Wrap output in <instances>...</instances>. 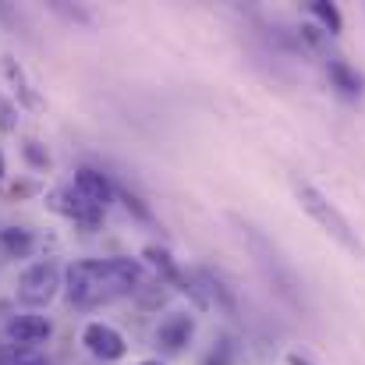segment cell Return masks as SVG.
<instances>
[{
  "instance_id": "20",
  "label": "cell",
  "mask_w": 365,
  "mask_h": 365,
  "mask_svg": "<svg viewBox=\"0 0 365 365\" xmlns=\"http://www.w3.org/2000/svg\"><path fill=\"white\" fill-rule=\"evenodd\" d=\"M4 174H7V163H4V153H0V181H4Z\"/></svg>"
},
{
  "instance_id": "11",
  "label": "cell",
  "mask_w": 365,
  "mask_h": 365,
  "mask_svg": "<svg viewBox=\"0 0 365 365\" xmlns=\"http://www.w3.org/2000/svg\"><path fill=\"white\" fill-rule=\"evenodd\" d=\"M142 255H145V259H149V266H156V269H160V273H163V277H167V280H178V277H181V273H178V266H174V259H170V252H167V248H156V245H149V248H145V252H142Z\"/></svg>"
},
{
  "instance_id": "14",
  "label": "cell",
  "mask_w": 365,
  "mask_h": 365,
  "mask_svg": "<svg viewBox=\"0 0 365 365\" xmlns=\"http://www.w3.org/2000/svg\"><path fill=\"white\" fill-rule=\"evenodd\" d=\"M231 362H235V344H231V337H224V341L210 351L206 365H231Z\"/></svg>"
},
{
  "instance_id": "3",
  "label": "cell",
  "mask_w": 365,
  "mask_h": 365,
  "mask_svg": "<svg viewBox=\"0 0 365 365\" xmlns=\"http://www.w3.org/2000/svg\"><path fill=\"white\" fill-rule=\"evenodd\" d=\"M61 287H64V273H61L57 262L46 259V262L29 266V269L18 277L14 298H18V305H25V309H43V305H50V302L61 294Z\"/></svg>"
},
{
  "instance_id": "13",
  "label": "cell",
  "mask_w": 365,
  "mask_h": 365,
  "mask_svg": "<svg viewBox=\"0 0 365 365\" xmlns=\"http://www.w3.org/2000/svg\"><path fill=\"white\" fill-rule=\"evenodd\" d=\"M21 153H25V160H29L32 167H39V170H46V167H50V153H46V149H43L36 138H25Z\"/></svg>"
},
{
  "instance_id": "9",
  "label": "cell",
  "mask_w": 365,
  "mask_h": 365,
  "mask_svg": "<svg viewBox=\"0 0 365 365\" xmlns=\"http://www.w3.org/2000/svg\"><path fill=\"white\" fill-rule=\"evenodd\" d=\"M327 75H330V82H334V89H341L344 96H359L362 93V75L348 64V61H341V57H334V61H327Z\"/></svg>"
},
{
  "instance_id": "4",
  "label": "cell",
  "mask_w": 365,
  "mask_h": 365,
  "mask_svg": "<svg viewBox=\"0 0 365 365\" xmlns=\"http://www.w3.org/2000/svg\"><path fill=\"white\" fill-rule=\"evenodd\" d=\"M82 344H86V351H89L93 359H100V362H121L124 355H128L124 337L110 323H86Z\"/></svg>"
},
{
  "instance_id": "17",
  "label": "cell",
  "mask_w": 365,
  "mask_h": 365,
  "mask_svg": "<svg viewBox=\"0 0 365 365\" xmlns=\"http://www.w3.org/2000/svg\"><path fill=\"white\" fill-rule=\"evenodd\" d=\"M14 128H18V107H14L11 100H4V96H0V131H7V135H11Z\"/></svg>"
},
{
  "instance_id": "5",
  "label": "cell",
  "mask_w": 365,
  "mask_h": 365,
  "mask_svg": "<svg viewBox=\"0 0 365 365\" xmlns=\"http://www.w3.org/2000/svg\"><path fill=\"white\" fill-rule=\"evenodd\" d=\"M50 334H53L50 319H46V316H36V312L11 316L7 327H4V337L11 341V348H36V344H46Z\"/></svg>"
},
{
  "instance_id": "6",
  "label": "cell",
  "mask_w": 365,
  "mask_h": 365,
  "mask_svg": "<svg viewBox=\"0 0 365 365\" xmlns=\"http://www.w3.org/2000/svg\"><path fill=\"white\" fill-rule=\"evenodd\" d=\"M71 192H75L82 202H89L93 210H107V206L114 202V185H110V178L100 174V170H93V167L75 170V185H71Z\"/></svg>"
},
{
  "instance_id": "2",
  "label": "cell",
  "mask_w": 365,
  "mask_h": 365,
  "mask_svg": "<svg viewBox=\"0 0 365 365\" xmlns=\"http://www.w3.org/2000/svg\"><path fill=\"white\" fill-rule=\"evenodd\" d=\"M298 202H302V210L334 238V242L341 245V248H348L351 255H362L365 245L359 242V235L351 231V224H348V217L319 192V188H312V185H298Z\"/></svg>"
},
{
  "instance_id": "1",
  "label": "cell",
  "mask_w": 365,
  "mask_h": 365,
  "mask_svg": "<svg viewBox=\"0 0 365 365\" xmlns=\"http://www.w3.org/2000/svg\"><path fill=\"white\" fill-rule=\"evenodd\" d=\"M142 284L138 259H86L64 269V294L78 309L118 302Z\"/></svg>"
},
{
  "instance_id": "19",
  "label": "cell",
  "mask_w": 365,
  "mask_h": 365,
  "mask_svg": "<svg viewBox=\"0 0 365 365\" xmlns=\"http://www.w3.org/2000/svg\"><path fill=\"white\" fill-rule=\"evenodd\" d=\"M287 365H312V362H309L305 355H298V351H291V355H287Z\"/></svg>"
},
{
  "instance_id": "12",
  "label": "cell",
  "mask_w": 365,
  "mask_h": 365,
  "mask_svg": "<svg viewBox=\"0 0 365 365\" xmlns=\"http://www.w3.org/2000/svg\"><path fill=\"white\" fill-rule=\"evenodd\" d=\"M0 242H4V248L11 252V255H29L32 252V235L29 231H18V227H7L4 235H0Z\"/></svg>"
},
{
  "instance_id": "21",
  "label": "cell",
  "mask_w": 365,
  "mask_h": 365,
  "mask_svg": "<svg viewBox=\"0 0 365 365\" xmlns=\"http://www.w3.org/2000/svg\"><path fill=\"white\" fill-rule=\"evenodd\" d=\"M138 365H163L160 359H149V362H138Z\"/></svg>"
},
{
  "instance_id": "8",
  "label": "cell",
  "mask_w": 365,
  "mask_h": 365,
  "mask_svg": "<svg viewBox=\"0 0 365 365\" xmlns=\"http://www.w3.org/2000/svg\"><path fill=\"white\" fill-rule=\"evenodd\" d=\"M53 210L68 213L75 224H86V227H93V224L103 217V210H93V206H89V202H82L75 192H57V195H53Z\"/></svg>"
},
{
  "instance_id": "15",
  "label": "cell",
  "mask_w": 365,
  "mask_h": 365,
  "mask_svg": "<svg viewBox=\"0 0 365 365\" xmlns=\"http://www.w3.org/2000/svg\"><path fill=\"white\" fill-rule=\"evenodd\" d=\"M0 365H46V359L29 355L25 348H11V355H0Z\"/></svg>"
},
{
  "instance_id": "10",
  "label": "cell",
  "mask_w": 365,
  "mask_h": 365,
  "mask_svg": "<svg viewBox=\"0 0 365 365\" xmlns=\"http://www.w3.org/2000/svg\"><path fill=\"white\" fill-rule=\"evenodd\" d=\"M309 11L323 21V29L330 32V36H341V29H344V18H341V11L334 7V4H327V0H312L309 4Z\"/></svg>"
},
{
  "instance_id": "7",
  "label": "cell",
  "mask_w": 365,
  "mask_h": 365,
  "mask_svg": "<svg viewBox=\"0 0 365 365\" xmlns=\"http://www.w3.org/2000/svg\"><path fill=\"white\" fill-rule=\"evenodd\" d=\"M192 337H195V319H192L188 312H170V316H163L160 327H156V344H160L167 355L185 351V344H188Z\"/></svg>"
},
{
  "instance_id": "16",
  "label": "cell",
  "mask_w": 365,
  "mask_h": 365,
  "mask_svg": "<svg viewBox=\"0 0 365 365\" xmlns=\"http://www.w3.org/2000/svg\"><path fill=\"white\" fill-rule=\"evenodd\" d=\"M7 75H11V82H18V93H21V100L29 103V107H39V96L25 86V78H21V71L14 68V61H7Z\"/></svg>"
},
{
  "instance_id": "18",
  "label": "cell",
  "mask_w": 365,
  "mask_h": 365,
  "mask_svg": "<svg viewBox=\"0 0 365 365\" xmlns=\"http://www.w3.org/2000/svg\"><path fill=\"white\" fill-rule=\"evenodd\" d=\"M121 199H124V206H128V213H135V217H138V220H145V224L153 220V210H149V206H142V199H135L131 192H121Z\"/></svg>"
}]
</instances>
